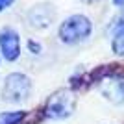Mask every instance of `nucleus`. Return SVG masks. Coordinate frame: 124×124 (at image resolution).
Segmentation results:
<instances>
[{
    "mask_svg": "<svg viewBox=\"0 0 124 124\" xmlns=\"http://www.w3.org/2000/svg\"><path fill=\"white\" fill-rule=\"evenodd\" d=\"M93 33V22L85 15H70L59 24L57 28V37L65 45H80L87 41Z\"/></svg>",
    "mask_w": 124,
    "mask_h": 124,
    "instance_id": "f257e3e1",
    "label": "nucleus"
},
{
    "mask_svg": "<svg viewBox=\"0 0 124 124\" xmlns=\"http://www.w3.org/2000/svg\"><path fill=\"white\" fill-rule=\"evenodd\" d=\"M31 80L22 72H11L4 78L2 85V98L9 104H21L26 102L31 94Z\"/></svg>",
    "mask_w": 124,
    "mask_h": 124,
    "instance_id": "f03ea898",
    "label": "nucleus"
},
{
    "mask_svg": "<svg viewBox=\"0 0 124 124\" xmlns=\"http://www.w3.org/2000/svg\"><path fill=\"white\" fill-rule=\"evenodd\" d=\"M76 109V94L70 89H59L46 100L45 115L52 120L69 119Z\"/></svg>",
    "mask_w": 124,
    "mask_h": 124,
    "instance_id": "7ed1b4c3",
    "label": "nucleus"
},
{
    "mask_svg": "<svg viewBox=\"0 0 124 124\" xmlns=\"http://www.w3.org/2000/svg\"><path fill=\"white\" fill-rule=\"evenodd\" d=\"M98 91L108 102L115 104V106L124 104V76L109 74V76L102 78L98 83Z\"/></svg>",
    "mask_w": 124,
    "mask_h": 124,
    "instance_id": "20e7f679",
    "label": "nucleus"
},
{
    "mask_svg": "<svg viewBox=\"0 0 124 124\" xmlns=\"http://www.w3.org/2000/svg\"><path fill=\"white\" fill-rule=\"evenodd\" d=\"M0 56L11 63L21 57V39L13 28L0 30Z\"/></svg>",
    "mask_w": 124,
    "mask_h": 124,
    "instance_id": "39448f33",
    "label": "nucleus"
},
{
    "mask_svg": "<svg viewBox=\"0 0 124 124\" xmlns=\"http://www.w3.org/2000/svg\"><path fill=\"white\" fill-rule=\"evenodd\" d=\"M56 11L50 4H35L28 11V24L33 26L35 30H45L54 22Z\"/></svg>",
    "mask_w": 124,
    "mask_h": 124,
    "instance_id": "423d86ee",
    "label": "nucleus"
},
{
    "mask_svg": "<svg viewBox=\"0 0 124 124\" xmlns=\"http://www.w3.org/2000/svg\"><path fill=\"white\" fill-rule=\"evenodd\" d=\"M26 111H4L0 113V124H22Z\"/></svg>",
    "mask_w": 124,
    "mask_h": 124,
    "instance_id": "0eeeda50",
    "label": "nucleus"
},
{
    "mask_svg": "<svg viewBox=\"0 0 124 124\" xmlns=\"http://www.w3.org/2000/svg\"><path fill=\"white\" fill-rule=\"evenodd\" d=\"M111 50L117 56H124V30H119L111 35Z\"/></svg>",
    "mask_w": 124,
    "mask_h": 124,
    "instance_id": "6e6552de",
    "label": "nucleus"
},
{
    "mask_svg": "<svg viewBox=\"0 0 124 124\" xmlns=\"http://www.w3.org/2000/svg\"><path fill=\"white\" fill-rule=\"evenodd\" d=\"M119 30H124V8H120V13L115 17L113 21H111V24H109L111 35H113L115 31H119Z\"/></svg>",
    "mask_w": 124,
    "mask_h": 124,
    "instance_id": "1a4fd4ad",
    "label": "nucleus"
},
{
    "mask_svg": "<svg viewBox=\"0 0 124 124\" xmlns=\"http://www.w3.org/2000/svg\"><path fill=\"white\" fill-rule=\"evenodd\" d=\"M28 48H31L33 50V54H41V45L39 43H35V41H28Z\"/></svg>",
    "mask_w": 124,
    "mask_h": 124,
    "instance_id": "9d476101",
    "label": "nucleus"
},
{
    "mask_svg": "<svg viewBox=\"0 0 124 124\" xmlns=\"http://www.w3.org/2000/svg\"><path fill=\"white\" fill-rule=\"evenodd\" d=\"M15 0H0V11H4V9H8L11 4H13Z\"/></svg>",
    "mask_w": 124,
    "mask_h": 124,
    "instance_id": "9b49d317",
    "label": "nucleus"
},
{
    "mask_svg": "<svg viewBox=\"0 0 124 124\" xmlns=\"http://www.w3.org/2000/svg\"><path fill=\"white\" fill-rule=\"evenodd\" d=\"M111 2H113L117 8H124V0H111Z\"/></svg>",
    "mask_w": 124,
    "mask_h": 124,
    "instance_id": "f8f14e48",
    "label": "nucleus"
},
{
    "mask_svg": "<svg viewBox=\"0 0 124 124\" xmlns=\"http://www.w3.org/2000/svg\"><path fill=\"white\" fill-rule=\"evenodd\" d=\"M82 2H85V4H96V2H100V0H82Z\"/></svg>",
    "mask_w": 124,
    "mask_h": 124,
    "instance_id": "ddd939ff",
    "label": "nucleus"
}]
</instances>
